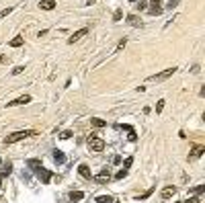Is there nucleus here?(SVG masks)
Segmentation results:
<instances>
[{
    "label": "nucleus",
    "instance_id": "26",
    "mask_svg": "<svg viewBox=\"0 0 205 203\" xmlns=\"http://www.w3.org/2000/svg\"><path fill=\"white\" fill-rule=\"evenodd\" d=\"M162 109H164V101H158V105H156V113H162Z\"/></svg>",
    "mask_w": 205,
    "mask_h": 203
},
{
    "label": "nucleus",
    "instance_id": "32",
    "mask_svg": "<svg viewBox=\"0 0 205 203\" xmlns=\"http://www.w3.org/2000/svg\"><path fill=\"white\" fill-rule=\"evenodd\" d=\"M23 70H25V68H23V66H17V68H15V70H12V74H21V72H23Z\"/></svg>",
    "mask_w": 205,
    "mask_h": 203
},
{
    "label": "nucleus",
    "instance_id": "34",
    "mask_svg": "<svg viewBox=\"0 0 205 203\" xmlns=\"http://www.w3.org/2000/svg\"><path fill=\"white\" fill-rule=\"evenodd\" d=\"M6 59V55H0V64H2V62H4Z\"/></svg>",
    "mask_w": 205,
    "mask_h": 203
},
{
    "label": "nucleus",
    "instance_id": "25",
    "mask_svg": "<svg viewBox=\"0 0 205 203\" xmlns=\"http://www.w3.org/2000/svg\"><path fill=\"white\" fill-rule=\"evenodd\" d=\"M27 164H29L31 168H37V166H41V162H39V160H29Z\"/></svg>",
    "mask_w": 205,
    "mask_h": 203
},
{
    "label": "nucleus",
    "instance_id": "24",
    "mask_svg": "<svg viewBox=\"0 0 205 203\" xmlns=\"http://www.w3.org/2000/svg\"><path fill=\"white\" fill-rule=\"evenodd\" d=\"M125 174H127V170H125V168H121V170H119L117 174H115V178H117V181H121V178L125 177Z\"/></svg>",
    "mask_w": 205,
    "mask_h": 203
},
{
    "label": "nucleus",
    "instance_id": "17",
    "mask_svg": "<svg viewBox=\"0 0 205 203\" xmlns=\"http://www.w3.org/2000/svg\"><path fill=\"white\" fill-rule=\"evenodd\" d=\"M121 127H123V129H127V131H129V139H131V142H136V139H137V134H136V131H133L129 125H121Z\"/></svg>",
    "mask_w": 205,
    "mask_h": 203
},
{
    "label": "nucleus",
    "instance_id": "22",
    "mask_svg": "<svg viewBox=\"0 0 205 203\" xmlns=\"http://www.w3.org/2000/svg\"><path fill=\"white\" fill-rule=\"evenodd\" d=\"M137 8H140V10H146L148 8V2H146V0H137Z\"/></svg>",
    "mask_w": 205,
    "mask_h": 203
},
{
    "label": "nucleus",
    "instance_id": "8",
    "mask_svg": "<svg viewBox=\"0 0 205 203\" xmlns=\"http://www.w3.org/2000/svg\"><path fill=\"white\" fill-rule=\"evenodd\" d=\"M160 2H162V0H152V2H150V8H148V10H150V15H160V12H162V6H160Z\"/></svg>",
    "mask_w": 205,
    "mask_h": 203
},
{
    "label": "nucleus",
    "instance_id": "5",
    "mask_svg": "<svg viewBox=\"0 0 205 203\" xmlns=\"http://www.w3.org/2000/svg\"><path fill=\"white\" fill-rule=\"evenodd\" d=\"M94 181H97V183H101V185H105V183H109V181H111V172H109L107 168H102L101 172L97 174V177H94Z\"/></svg>",
    "mask_w": 205,
    "mask_h": 203
},
{
    "label": "nucleus",
    "instance_id": "6",
    "mask_svg": "<svg viewBox=\"0 0 205 203\" xmlns=\"http://www.w3.org/2000/svg\"><path fill=\"white\" fill-rule=\"evenodd\" d=\"M86 33H88V29H86V27H82V29H78L76 33H72V37L68 39V43H76V41H78V39H82V37H84Z\"/></svg>",
    "mask_w": 205,
    "mask_h": 203
},
{
    "label": "nucleus",
    "instance_id": "11",
    "mask_svg": "<svg viewBox=\"0 0 205 203\" xmlns=\"http://www.w3.org/2000/svg\"><path fill=\"white\" fill-rule=\"evenodd\" d=\"M39 6H41L43 10H54V8H55V2H54V0H41Z\"/></svg>",
    "mask_w": 205,
    "mask_h": 203
},
{
    "label": "nucleus",
    "instance_id": "27",
    "mask_svg": "<svg viewBox=\"0 0 205 203\" xmlns=\"http://www.w3.org/2000/svg\"><path fill=\"white\" fill-rule=\"evenodd\" d=\"M10 12H12V8H10V6H8V8H4L2 12H0V19H2V17H6V15H10Z\"/></svg>",
    "mask_w": 205,
    "mask_h": 203
},
{
    "label": "nucleus",
    "instance_id": "23",
    "mask_svg": "<svg viewBox=\"0 0 205 203\" xmlns=\"http://www.w3.org/2000/svg\"><path fill=\"white\" fill-rule=\"evenodd\" d=\"M131 164H133V158H131V156H129V158H125V162H123V168H129V166H131Z\"/></svg>",
    "mask_w": 205,
    "mask_h": 203
},
{
    "label": "nucleus",
    "instance_id": "16",
    "mask_svg": "<svg viewBox=\"0 0 205 203\" xmlns=\"http://www.w3.org/2000/svg\"><path fill=\"white\" fill-rule=\"evenodd\" d=\"M97 203H113V197L111 195H101V197H97Z\"/></svg>",
    "mask_w": 205,
    "mask_h": 203
},
{
    "label": "nucleus",
    "instance_id": "13",
    "mask_svg": "<svg viewBox=\"0 0 205 203\" xmlns=\"http://www.w3.org/2000/svg\"><path fill=\"white\" fill-rule=\"evenodd\" d=\"M12 172V164H4V166H2V168H0V178H4V177H8V174Z\"/></svg>",
    "mask_w": 205,
    "mask_h": 203
},
{
    "label": "nucleus",
    "instance_id": "9",
    "mask_svg": "<svg viewBox=\"0 0 205 203\" xmlns=\"http://www.w3.org/2000/svg\"><path fill=\"white\" fill-rule=\"evenodd\" d=\"M203 152H205L203 146H195V148H193V152L189 154V160H197L199 156H203Z\"/></svg>",
    "mask_w": 205,
    "mask_h": 203
},
{
    "label": "nucleus",
    "instance_id": "33",
    "mask_svg": "<svg viewBox=\"0 0 205 203\" xmlns=\"http://www.w3.org/2000/svg\"><path fill=\"white\" fill-rule=\"evenodd\" d=\"M176 2H179V0H170V2H168V8H174Z\"/></svg>",
    "mask_w": 205,
    "mask_h": 203
},
{
    "label": "nucleus",
    "instance_id": "28",
    "mask_svg": "<svg viewBox=\"0 0 205 203\" xmlns=\"http://www.w3.org/2000/svg\"><path fill=\"white\" fill-rule=\"evenodd\" d=\"M203 191H205V185H199V187H195V193H197V195H201Z\"/></svg>",
    "mask_w": 205,
    "mask_h": 203
},
{
    "label": "nucleus",
    "instance_id": "3",
    "mask_svg": "<svg viewBox=\"0 0 205 203\" xmlns=\"http://www.w3.org/2000/svg\"><path fill=\"white\" fill-rule=\"evenodd\" d=\"M176 72V68H168V70H164V72H160V74H154V76H150V82H162V80H166V78H170L172 74Z\"/></svg>",
    "mask_w": 205,
    "mask_h": 203
},
{
    "label": "nucleus",
    "instance_id": "15",
    "mask_svg": "<svg viewBox=\"0 0 205 203\" xmlns=\"http://www.w3.org/2000/svg\"><path fill=\"white\" fill-rule=\"evenodd\" d=\"M70 199H72V201H80V199H84V193L82 191H72V193H70Z\"/></svg>",
    "mask_w": 205,
    "mask_h": 203
},
{
    "label": "nucleus",
    "instance_id": "31",
    "mask_svg": "<svg viewBox=\"0 0 205 203\" xmlns=\"http://www.w3.org/2000/svg\"><path fill=\"white\" fill-rule=\"evenodd\" d=\"M60 138H62V139H68V138H72V131H64V134L60 135Z\"/></svg>",
    "mask_w": 205,
    "mask_h": 203
},
{
    "label": "nucleus",
    "instance_id": "12",
    "mask_svg": "<svg viewBox=\"0 0 205 203\" xmlns=\"http://www.w3.org/2000/svg\"><path fill=\"white\" fill-rule=\"evenodd\" d=\"M176 193V187H164V189H162V197H164V199H168V197H172V195H174Z\"/></svg>",
    "mask_w": 205,
    "mask_h": 203
},
{
    "label": "nucleus",
    "instance_id": "1",
    "mask_svg": "<svg viewBox=\"0 0 205 203\" xmlns=\"http://www.w3.org/2000/svg\"><path fill=\"white\" fill-rule=\"evenodd\" d=\"M31 135H35L33 129H23V131H15V134H10L4 138V144H17V142H21V139L25 138H31Z\"/></svg>",
    "mask_w": 205,
    "mask_h": 203
},
{
    "label": "nucleus",
    "instance_id": "7",
    "mask_svg": "<svg viewBox=\"0 0 205 203\" xmlns=\"http://www.w3.org/2000/svg\"><path fill=\"white\" fill-rule=\"evenodd\" d=\"M27 103H31V97H29V94H25V97H19V99L10 101L8 107H17V105H27Z\"/></svg>",
    "mask_w": 205,
    "mask_h": 203
},
{
    "label": "nucleus",
    "instance_id": "35",
    "mask_svg": "<svg viewBox=\"0 0 205 203\" xmlns=\"http://www.w3.org/2000/svg\"><path fill=\"white\" fill-rule=\"evenodd\" d=\"M129 2H137V0H129Z\"/></svg>",
    "mask_w": 205,
    "mask_h": 203
},
{
    "label": "nucleus",
    "instance_id": "36",
    "mask_svg": "<svg viewBox=\"0 0 205 203\" xmlns=\"http://www.w3.org/2000/svg\"><path fill=\"white\" fill-rule=\"evenodd\" d=\"M176 203H183V201H176Z\"/></svg>",
    "mask_w": 205,
    "mask_h": 203
},
{
    "label": "nucleus",
    "instance_id": "10",
    "mask_svg": "<svg viewBox=\"0 0 205 203\" xmlns=\"http://www.w3.org/2000/svg\"><path fill=\"white\" fill-rule=\"evenodd\" d=\"M78 172H80V177H84V178H93V174H90V168H88L86 164H80V166H78Z\"/></svg>",
    "mask_w": 205,
    "mask_h": 203
},
{
    "label": "nucleus",
    "instance_id": "20",
    "mask_svg": "<svg viewBox=\"0 0 205 203\" xmlns=\"http://www.w3.org/2000/svg\"><path fill=\"white\" fill-rule=\"evenodd\" d=\"M21 45H23V37H15L10 41V47H21Z\"/></svg>",
    "mask_w": 205,
    "mask_h": 203
},
{
    "label": "nucleus",
    "instance_id": "2",
    "mask_svg": "<svg viewBox=\"0 0 205 203\" xmlns=\"http://www.w3.org/2000/svg\"><path fill=\"white\" fill-rule=\"evenodd\" d=\"M88 148L93 150V152H102L105 150V142H102L98 135H88Z\"/></svg>",
    "mask_w": 205,
    "mask_h": 203
},
{
    "label": "nucleus",
    "instance_id": "30",
    "mask_svg": "<svg viewBox=\"0 0 205 203\" xmlns=\"http://www.w3.org/2000/svg\"><path fill=\"white\" fill-rule=\"evenodd\" d=\"M113 21H121V10H115V15H113Z\"/></svg>",
    "mask_w": 205,
    "mask_h": 203
},
{
    "label": "nucleus",
    "instance_id": "4",
    "mask_svg": "<svg viewBox=\"0 0 205 203\" xmlns=\"http://www.w3.org/2000/svg\"><path fill=\"white\" fill-rule=\"evenodd\" d=\"M33 170H35V174L41 178V183H49V181H51V172L45 170L43 166H37V168H33Z\"/></svg>",
    "mask_w": 205,
    "mask_h": 203
},
{
    "label": "nucleus",
    "instance_id": "14",
    "mask_svg": "<svg viewBox=\"0 0 205 203\" xmlns=\"http://www.w3.org/2000/svg\"><path fill=\"white\" fill-rule=\"evenodd\" d=\"M54 160H55L58 164H62L64 160H66V156H64V152H62V150H54Z\"/></svg>",
    "mask_w": 205,
    "mask_h": 203
},
{
    "label": "nucleus",
    "instance_id": "37",
    "mask_svg": "<svg viewBox=\"0 0 205 203\" xmlns=\"http://www.w3.org/2000/svg\"><path fill=\"white\" fill-rule=\"evenodd\" d=\"M0 164H2V160H0Z\"/></svg>",
    "mask_w": 205,
    "mask_h": 203
},
{
    "label": "nucleus",
    "instance_id": "19",
    "mask_svg": "<svg viewBox=\"0 0 205 203\" xmlns=\"http://www.w3.org/2000/svg\"><path fill=\"white\" fill-rule=\"evenodd\" d=\"M127 23H129V25H133V27L140 25V21H137V17H136V15H129V17H127Z\"/></svg>",
    "mask_w": 205,
    "mask_h": 203
},
{
    "label": "nucleus",
    "instance_id": "18",
    "mask_svg": "<svg viewBox=\"0 0 205 203\" xmlns=\"http://www.w3.org/2000/svg\"><path fill=\"white\" fill-rule=\"evenodd\" d=\"M90 123H93L94 127H105V125H107V121H102V119H90Z\"/></svg>",
    "mask_w": 205,
    "mask_h": 203
},
{
    "label": "nucleus",
    "instance_id": "21",
    "mask_svg": "<svg viewBox=\"0 0 205 203\" xmlns=\"http://www.w3.org/2000/svg\"><path fill=\"white\" fill-rule=\"evenodd\" d=\"M152 193H154V187H152V189H148V191H146L144 195H140V197H137V201H144V199H148V197H150Z\"/></svg>",
    "mask_w": 205,
    "mask_h": 203
},
{
    "label": "nucleus",
    "instance_id": "29",
    "mask_svg": "<svg viewBox=\"0 0 205 203\" xmlns=\"http://www.w3.org/2000/svg\"><path fill=\"white\" fill-rule=\"evenodd\" d=\"M201 199L199 197H191V199H187V201H183V203H199Z\"/></svg>",
    "mask_w": 205,
    "mask_h": 203
}]
</instances>
